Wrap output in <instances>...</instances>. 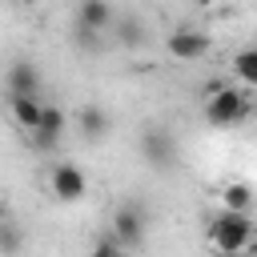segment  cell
<instances>
[{"label": "cell", "instance_id": "5bb4252c", "mask_svg": "<svg viewBox=\"0 0 257 257\" xmlns=\"http://www.w3.org/2000/svg\"><path fill=\"white\" fill-rule=\"evenodd\" d=\"M233 76L241 80V88H257V48H241L233 56Z\"/></svg>", "mask_w": 257, "mask_h": 257}, {"label": "cell", "instance_id": "2e32d148", "mask_svg": "<svg viewBox=\"0 0 257 257\" xmlns=\"http://www.w3.org/2000/svg\"><path fill=\"white\" fill-rule=\"evenodd\" d=\"M88 257H128V249H124V245H120V241H116V237H112V233L104 229V233H100V237L92 241Z\"/></svg>", "mask_w": 257, "mask_h": 257}, {"label": "cell", "instance_id": "52a82bcc", "mask_svg": "<svg viewBox=\"0 0 257 257\" xmlns=\"http://www.w3.org/2000/svg\"><path fill=\"white\" fill-rule=\"evenodd\" d=\"M165 52H169L173 60H181V64H193V60H201V56L209 52V32L181 24V28H173V32L165 36Z\"/></svg>", "mask_w": 257, "mask_h": 257}, {"label": "cell", "instance_id": "8992f818", "mask_svg": "<svg viewBox=\"0 0 257 257\" xmlns=\"http://www.w3.org/2000/svg\"><path fill=\"white\" fill-rule=\"evenodd\" d=\"M64 133H68V116H64V108L44 104V108H40L36 128L28 133V145H32L36 153H56V149H60V141H64Z\"/></svg>", "mask_w": 257, "mask_h": 257}, {"label": "cell", "instance_id": "6da1fadb", "mask_svg": "<svg viewBox=\"0 0 257 257\" xmlns=\"http://www.w3.org/2000/svg\"><path fill=\"white\" fill-rule=\"evenodd\" d=\"M209 241L217 253H241L253 249V217L241 209H221L209 221Z\"/></svg>", "mask_w": 257, "mask_h": 257}, {"label": "cell", "instance_id": "e0dca14e", "mask_svg": "<svg viewBox=\"0 0 257 257\" xmlns=\"http://www.w3.org/2000/svg\"><path fill=\"white\" fill-rule=\"evenodd\" d=\"M193 4H197V8H209V4H213V0H193Z\"/></svg>", "mask_w": 257, "mask_h": 257}, {"label": "cell", "instance_id": "9a60e30c", "mask_svg": "<svg viewBox=\"0 0 257 257\" xmlns=\"http://www.w3.org/2000/svg\"><path fill=\"white\" fill-rule=\"evenodd\" d=\"M20 249H24V229L4 217L0 221V257H20Z\"/></svg>", "mask_w": 257, "mask_h": 257}, {"label": "cell", "instance_id": "8fae6325", "mask_svg": "<svg viewBox=\"0 0 257 257\" xmlns=\"http://www.w3.org/2000/svg\"><path fill=\"white\" fill-rule=\"evenodd\" d=\"M40 108H44V100H40V96H8V116H12V124H16V128H24V133H32V128H36Z\"/></svg>", "mask_w": 257, "mask_h": 257}, {"label": "cell", "instance_id": "ac0fdd59", "mask_svg": "<svg viewBox=\"0 0 257 257\" xmlns=\"http://www.w3.org/2000/svg\"><path fill=\"white\" fill-rule=\"evenodd\" d=\"M0 221H4V205H0Z\"/></svg>", "mask_w": 257, "mask_h": 257}, {"label": "cell", "instance_id": "ba28073f", "mask_svg": "<svg viewBox=\"0 0 257 257\" xmlns=\"http://www.w3.org/2000/svg\"><path fill=\"white\" fill-rule=\"evenodd\" d=\"M48 189H52V197H56V201H64V205H76V201H84V193H88V181H84V173H80L76 165L60 161V165L52 169V177H48Z\"/></svg>", "mask_w": 257, "mask_h": 257}, {"label": "cell", "instance_id": "30bf717a", "mask_svg": "<svg viewBox=\"0 0 257 257\" xmlns=\"http://www.w3.org/2000/svg\"><path fill=\"white\" fill-rule=\"evenodd\" d=\"M76 128H80V137H84L88 145H96V141L108 137V112H104L100 104H84V108L76 112Z\"/></svg>", "mask_w": 257, "mask_h": 257}, {"label": "cell", "instance_id": "9c48e42d", "mask_svg": "<svg viewBox=\"0 0 257 257\" xmlns=\"http://www.w3.org/2000/svg\"><path fill=\"white\" fill-rule=\"evenodd\" d=\"M40 68L32 64V60H12L8 64V72H4V88H8V96H40Z\"/></svg>", "mask_w": 257, "mask_h": 257}, {"label": "cell", "instance_id": "7a4b0ae2", "mask_svg": "<svg viewBox=\"0 0 257 257\" xmlns=\"http://www.w3.org/2000/svg\"><path fill=\"white\" fill-rule=\"evenodd\" d=\"M249 88H229V84H221L217 92H209L205 96V120L213 124V128H233V124H241L245 116H249Z\"/></svg>", "mask_w": 257, "mask_h": 257}, {"label": "cell", "instance_id": "5b68a950", "mask_svg": "<svg viewBox=\"0 0 257 257\" xmlns=\"http://www.w3.org/2000/svg\"><path fill=\"white\" fill-rule=\"evenodd\" d=\"M108 233H112L124 249H137V245L145 241V233H149L145 209H141L137 201H120V205L112 209V217H108Z\"/></svg>", "mask_w": 257, "mask_h": 257}, {"label": "cell", "instance_id": "7c38bea8", "mask_svg": "<svg viewBox=\"0 0 257 257\" xmlns=\"http://www.w3.org/2000/svg\"><path fill=\"white\" fill-rule=\"evenodd\" d=\"M112 28H116V44L124 48H141L149 36H145V24L137 16H112Z\"/></svg>", "mask_w": 257, "mask_h": 257}, {"label": "cell", "instance_id": "3957f363", "mask_svg": "<svg viewBox=\"0 0 257 257\" xmlns=\"http://www.w3.org/2000/svg\"><path fill=\"white\" fill-rule=\"evenodd\" d=\"M141 161H145L149 169H157V173L177 169L181 145H177V137H173L169 124H149V128L141 133Z\"/></svg>", "mask_w": 257, "mask_h": 257}, {"label": "cell", "instance_id": "277c9868", "mask_svg": "<svg viewBox=\"0 0 257 257\" xmlns=\"http://www.w3.org/2000/svg\"><path fill=\"white\" fill-rule=\"evenodd\" d=\"M112 4L108 0H80V8H76V40H80V48H96L100 44V32H108L112 28Z\"/></svg>", "mask_w": 257, "mask_h": 257}, {"label": "cell", "instance_id": "4fadbf2b", "mask_svg": "<svg viewBox=\"0 0 257 257\" xmlns=\"http://www.w3.org/2000/svg\"><path fill=\"white\" fill-rule=\"evenodd\" d=\"M221 209H241V213H249V209H253V185H249V181H229V185L221 189Z\"/></svg>", "mask_w": 257, "mask_h": 257}]
</instances>
